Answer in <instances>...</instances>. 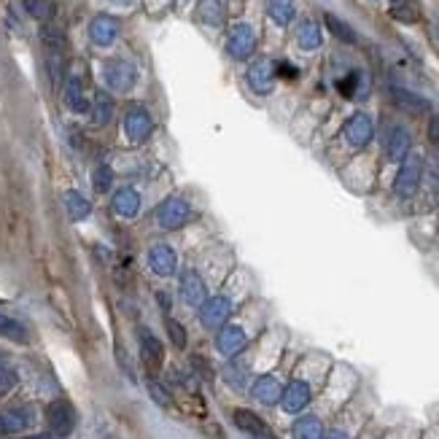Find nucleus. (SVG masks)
Masks as SVG:
<instances>
[{"label": "nucleus", "instance_id": "obj_36", "mask_svg": "<svg viewBox=\"0 0 439 439\" xmlns=\"http://www.w3.org/2000/svg\"><path fill=\"white\" fill-rule=\"evenodd\" d=\"M46 71H49L51 84L57 86L65 73V62H62V51H46Z\"/></svg>", "mask_w": 439, "mask_h": 439}, {"label": "nucleus", "instance_id": "obj_46", "mask_svg": "<svg viewBox=\"0 0 439 439\" xmlns=\"http://www.w3.org/2000/svg\"><path fill=\"white\" fill-rule=\"evenodd\" d=\"M251 439H278V437L267 428V431H262V434H257V437H251Z\"/></svg>", "mask_w": 439, "mask_h": 439}, {"label": "nucleus", "instance_id": "obj_43", "mask_svg": "<svg viewBox=\"0 0 439 439\" xmlns=\"http://www.w3.org/2000/svg\"><path fill=\"white\" fill-rule=\"evenodd\" d=\"M278 73H281L283 78H289V81H291V78H296V68H291L289 62H281V65H275V76Z\"/></svg>", "mask_w": 439, "mask_h": 439}, {"label": "nucleus", "instance_id": "obj_34", "mask_svg": "<svg viewBox=\"0 0 439 439\" xmlns=\"http://www.w3.org/2000/svg\"><path fill=\"white\" fill-rule=\"evenodd\" d=\"M41 41H43L46 51H65V36H62L60 27L46 25L41 30Z\"/></svg>", "mask_w": 439, "mask_h": 439}, {"label": "nucleus", "instance_id": "obj_24", "mask_svg": "<svg viewBox=\"0 0 439 439\" xmlns=\"http://www.w3.org/2000/svg\"><path fill=\"white\" fill-rule=\"evenodd\" d=\"M234 426L240 428V431H245V434H251V437L267 431V423L257 413H251V410H234Z\"/></svg>", "mask_w": 439, "mask_h": 439}, {"label": "nucleus", "instance_id": "obj_4", "mask_svg": "<svg viewBox=\"0 0 439 439\" xmlns=\"http://www.w3.org/2000/svg\"><path fill=\"white\" fill-rule=\"evenodd\" d=\"M103 78L113 92H130L138 81V71L133 62L127 60H108L103 65Z\"/></svg>", "mask_w": 439, "mask_h": 439}, {"label": "nucleus", "instance_id": "obj_33", "mask_svg": "<svg viewBox=\"0 0 439 439\" xmlns=\"http://www.w3.org/2000/svg\"><path fill=\"white\" fill-rule=\"evenodd\" d=\"M364 89H366V78L361 71H353L345 81H340V92L345 98H361Z\"/></svg>", "mask_w": 439, "mask_h": 439}, {"label": "nucleus", "instance_id": "obj_15", "mask_svg": "<svg viewBox=\"0 0 439 439\" xmlns=\"http://www.w3.org/2000/svg\"><path fill=\"white\" fill-rule=\"evenodd\" d=\"M391 100L396 103V108H402L404 113H410V116H423V113L431 110V103H428L426 98L415 95L410 89H399V86L391 89Z\"/></svg>", "mask_w": 439, "mask_h": 439}, {"label": "nucleus", "instance_id": "obj_31", "mask_svg": "<svg viewBox=\"0 0 439 439\" xmlns=\"http://www.w3.org/2000/svg\"><path fill=\"white\" fill-rule=\"evenodd\" d=\"M324 19H326V27L331 30V36L340 38L342 43H356V41H358V38H356L353 27L348 25V22H342L340 16H334V14H326Z\"/></svg>", "mask_w": 439, "mask_h": 439}, {"label": "nucleus", "instance_id": "obj_40", "mask_svg": "<svg viewBox=\"0 0 439 439\" xmlns=\"http://www.w3.org/2000/svg\"><path fill=\"white\" fill-rule=\"evenodd\" d=\"M224 375H227V383H232L234 388H243V369L237 364H227V369H224Z\"/></svg>", "mask_w": 439, "mask_h": 439}, {"label": "nucleus", "instance_id": "obj_20", "mask_svg": "<svg viewBox=\"0 0 439 439\" xmlns=\"http://www.w3.org/2000/svg\"><path fill=\"white\" fill-rule=\"evenodd\" d=\"M65 105L73 110V113H89V108H92V103L86 98L84 84H81L78 76H71L68 84H65Z\"/></svg>", "mask_w": 439, "mask_h": 439}, {"label": "nucleus", "instance_id": "obj_19", "mask_svg": "<svg viewBox=\"0 0 439 439\" xmlns=\"http://www.w3.org/2000/svg\"><path fill=\"white\" fill-rule=\"evenodd\" d=\"M251 393H254V399L262 404H278L283 396V386L278 378H272V375H262V378L254 383Z\"/></svg>", "mask_w": 439, "mask_h": 439}, {"label": "nucleus", "instance_id": "obj_44", "mask_svg": "<svg viewBox=\"0 0 439 439\" xmlns=\"http://www.w3.org/2000/svg\"><path fill=\"white\" fill-rule=\"evenodd\" d=\"M157 302H159V307H162L165 313H170V294H167V291H157Z\"/></svg>", "mask_w": 439, "mask_h": 439}, {"label": "nucleus", "instance_id": "obj_16", "mask_svg": "<svg viewBox=\"0 0 439 439\" xmlns=\"http://www.w3.org/2000/svg\"><path fill=\"white\" fill-rule=\"evenodd\" d=\"M245 345H248V337H245V331L240 326H221L219 337H216V348H219V353L224 356H237L243 351Z\"/></svg>", "mask_w": 439, "mask_h": 439}, {"label": "nucleus", "instance_id": "obj_30", "mask_svg": "<svg viewBox=\"0 0 439 439\" xmlns=\"http://www.w3.org/2000/svg\"><path fill=\"white\" fill-rule=\"evenodd\" d=\"M22 6H25V11L38 19V22H49L51 16L57 14V6H54V0H22Z\"/></svg>", "mask_w": 439, "mask_h": 439}, {"label": "nucleus", "instance_id": "obj_28", "mask_svg": "<svg viewBox=\"0 0 439 439\" xmlns=\"http://www.w3.org/2000/svg\"><path fill=\"white\" fill-rule=\"evenodd\" d=\"M391 16L396 22H404V25H413L420 19V6L415 0H399V3H391Z\"/></svg>", "mask_w": 439, "mask_h": 439}, {"label": "nucleus", "instance_id": "obj_3", "mask_svg": "<svg viewBox=\"0 0 439 439\" xmlns=\"http://www.w3.org/2000/svg\"><path fill=\"white\" fill-rule=\"evenodd\" d=\"M36 423V407L30 404H16L0 413V437H14L22 434Z\"/></svg>", "mask_w": 439, "mask_h": 439}, {"label": "nucleus", "instance_id": "obj_6", "mask_svg": "<svg viewBox=\"0 0 439 439\" xmlns=\"http://www.w3.org/2000/svg\"><path fill=\"white\" fill-rule=\"evenodd\" d=\"M257 49V33L248 22H240L229 30V38H227V51L232 60H248Z\"/></svg>", "mask_w": 439, "mask_h": 439}, {"label": "nucleus", "instance_id": "obj_10", "mask_svg": "<svg viewBox=\"0 0 439 439\" xmlns=\"http://www.w3.org/2000/svg\"><path fill=\"white\" fill-rule=\"evenodd\" d=\"M375 135V124L366 113H353L345 124V140L353 148H364Z\"/></svg>", "mask_w": 439, "mask_h": 439}, {"label": "nucleus", "instance_id": "obj_25", "mask_svg": "<svg viewBox=\"0 0 439 439\" xmlns=\"http://www.w3.org/2000/svg\"><path fill=\"white\" fill-rule=\"evenodd\" d=\"M296 43L305 51H316L321 46V27L313 22V19H305L299 30H296Z\"/></svg>", "mask_w": 439, "mask_h": 439}, {"label": "nucleus", "instance_id": "obj_14", "mask_svg": "<svg viewBox=\"0 0 439 439\" xmlns=\"http://www.w3.org/2000/svg\"><path fill=\"white\" fill-rule=\"evenodd\" d=\"M181 299L192 307H202L207 299V286L205 281L197 275L195 269H186L181 275Z\"/></svg>", "mask_w": 439, "mask_h": 439}, {"label": "nucleus", "instance_id": "obj_9", "mask_svg": "<svg viewBox=\"0 0 439 439\" xmlns=\"http://www.w3.org/2000/svg\"><path fill=\"white\" fill-rule=\"evenodd\" d=\"M148 267L154 269V275L159 278H170L178 269V259H175V251H172L167 243H154L151 251H148Z\"/></svg>", "mask_w": 439, "mask_h": 439}, {"label": "nucleus", "instance_id": "obj_48", "mask_svg": "<svg viewBox=\"0 0 439 439\" xmlns=\"http://www.w3.org/2000/svg\"><path fill=\"white\" fill-rule=\"evenodd\" d=\"M113 3H127V0H113Z\"/></svg>", "mask_w": 439, "mask_h": 439}, {"label": "nucleus", "instance_id": "obj_23", "mask_svg": "<svg viewBox=\"0 0 439 439\" xmlns=\"http://www.w3.org/2000/svg\"><path fill=\"white\" fill-rule=\"evenodd\" d=\"M65 210H68L71 221H84L92 213V205H89V200L84 195L71 189V192H65Z\"/></svg>", "mask_w": 439, "mask_h": 439}, {"label": "nucleus", "instance_id": "obj_37", "mask_svg": "<svg viewBox=\"0 0 439 439\" xmlns=\"http://www.w3.org/2000/svg\"><path fill=\"white\" fill-rule=\"evenodd\" d=\"M165 326H167V337H170V342L178 348V351H183L186 348V342H189V334H186V326H181L175 318H167L165 321Z\"/></svg>", "mask_w": 439, "mask_h": 439}, {"label": "nucleus", "instance_id": "obj_5", "mask_svg": "<svg viewBox=\"0 0 439 439\" xmlns=\"http://www.w3.org/2000/svg\"><path fill=\"white\" fill-rule=\"evenodd\" d=\"M192 219V207L181 197H170L157 207V224L162 229H181Z\"/></svg>", "mask_w": 439, "mask_h": 439}, {"label": "nucleus", "instance_id": "obj_7", "mask_svg": "<svg viewBox=\"0 0 439 439\" xmlns=\"http://www.w3.org/2000/svg\"><path fill=\"white\" fill-rule=\"evenodd\" d=\"M245 78H248V86L257 95H269L275 89V62L269 60V57H259L257 62H251Z\"/></svg>", "mask_w": 439, "mask_h": 439}, {"label": "nucleus", "instance_id": "obj_38", "mask_svg": "<svg viewBox=\"0 0 439 439\" xmlns=\"http://www.w3.org/2000/svg\"><path fill=\"white\" fill-rule=\"evenodd\" d=\"M16 386H19V375H16V369H11V366H0V399L9 396Z\"/></svg>", "mask_w": 439, "mask_h": 439}, {"label": "nucleus", "instance_id": "obj_41", "mask_svg": "<svg viewBox=\"0 0 439 439\" xmlns=\"http://www.w3.org/2000/svg\"><path fill=\"white\" fill-rule=\"evenodd\" d=\"M192 364H195V369L200 372V378L210 380V364H205V358H202V356H195V358H192Z\"/></svg>", "mask_w": 439, "mask_h": 439}, {"label": "nucleus", "instance_id": "obj_26", "mask_svg": "<svg viewBox=\"0 0 439 439\" xmlns=\"http://www.w3.org/2000/svg\"><path fill=\"white\" fill-rule=\"evenodd\" d=\"M89 113H92V122L98 124V127L108 124L110 116H113V100H110V95L98 92L95 100H92V108H89Z\"/></svg>", "mask_w": 439, "mask_h": 439}, {"label": "nucleus", "instance_id": "obj_22", "mask_svg": "<svg viewBox=\"0 0 439 439\" xmlns=\"http://www.w3.org/2000/svg\"><path fill=\"white\" fill-rule=\"evenodd\" d=\"M0 337L9 342H16V345H27L30 342V329H27L19 318L0 313Z\"/></svg>", "mask_w": 439, "mask_h": 439}, {"label": "nucleus", "instance_id": "obj_13", "mask_svg": "<svg viewBox=\"0 0 439 439\" xmlns=\"http://www.w3.org/2000/svg\"><path fill=\"white\" fill-rule=\"evenodd\" d=\"M281 404L289 415L302 413L307 404H310V386H307L305 380H291V383L283 388Z\"/></svg>", "mask_w": 439, "mask_h": 439}, {"label": "nucleus", "instance_id": "obj_2", "mask_svg": "<svg viewBox=\"0 0 439 439\" xmlns=\"http://www.w3.org/2000/svg\"><path fill=\"white\" fill-rule=\"evenodd\" d=\"M423 178V157L420 154H407L402 159V167L396 172V181H393V192L399 197H413L420 186Z\"/></svg>", "mask_w": 439, "mask_h": 439}, {"label": "nucleus", "instance_id": "obj_45", "mask_svg": "<svg viewBox=\"0 0 439 439\" xmlns=\"http://www.w3.org/2000/svg\"><path fill=\"white\" fill-rule=\"evenodd\" d=\"M321 439H351V437H348L345 431H340V428H331V431H324Z\"/></svg>", "mask_w": 439, "mask_h": 439}, {"label": "nucleus", "instance_id": "obj_21", "mask_svg": "<svg viewBox=\"0 0 439 439\" xmlns=\"http://www.w3.org/2000/svg\"><path fill=\"white\" fill-rule=\"evenodd\" d=\"M113 210H116V216H122V219H135L138 216V210H140V195L130 189V186H122L116 195H113Z\"/></svg>", "mask_w": 439, "mask_h": 439}, {"label": "nucleus", "instance_id": "obj_49", "mask_svg": "<svg viewBox=\"0 0 439 439\" xmlns=\"http://www.w3.org/2000/svg\"><path fill=\"white\" fill-rule=\"evenodd\" d=\"M391 3H399V0H391Z\"/></svg>", "mask_w": 439, "mask_h": 439}, {"label": "nucleus", "instance_id": "obj_1", "mask_svg": "<svg viewBox=\"0 0 439 439\" xmlns=\"http://www.w3.org/2000/svg\"><path fill=\"white\" fill-rule=\"evenodd\" d=\"M46 423H49V431L54 437H71L76 423H78V415H76L73 404L68 402V399H54L46 407Z\"/></svg>", "mask_w": 439, "mask_h": 439}, {"label": "nucleus", "instance_id": "obj_29", "mask_svg": "<svg viewBox=\"0 0 439 439\" xmlns=\"http://www.w3.org/2000/svg\"><path fill=\"white\" fill-rule=\"evenodd\" d=\"M267 14L275 25L286 27L294 19V0H267Z\"/></svg>", "mask_w": 439, "mask_h": 439}, {"label": "nucleus", "instance_id": "obj_27", "mask_svg": "<svg viewBox=\"0 0 439 439\" xmlns=\"http://www.w3.org/2000/svg\"><path fill=\"white\" fill-rule=\"evenodd\" d=\"M294 439H321L324 434V426H321V420H318L316 415H305V418H299L291 428Z\"/></svg>", "mask_w": 439, "mask_h": 439}, {"label": "nucleus", "instance_id": "obj_35", "mask_svg": "<svg viewBox=\"0 0 439 439\" xmlns=\"http://www.w3.org/2000/svg\"><path fill=\"white\" fill-rule=\"evenodd\" d=\"M92 186H95V192H100V195H105L110 186H113V170H110L108 165H98L92 170Z\"/></svg>", "mask_w": 439, "mask_h": 439}, {"label": "nucleus", "instance_id": "obj_47", "mask_svg": "<svg viewBox=\"0 0 439 439\" xmlns=\"http://www.w3.org/2000/svg\"><path fill=\"white\" fill-rule=\"evenodd\" d=\"M22 439H51L49 434H33V437H22Z\"/></svg>", "mask_w": 439, "mask_h": 439}, {"label": "nucleus", "instance_id": "obj_11", "mask_svg": "<svg viewBox=\"0 0 439 439\" xmlns=\"http://www.w3.org/2000/svg\"><path fill=\"white\" fill-rule=\"evenodd\" d=\"M89 38L95 46H110L116 38H119V19H113L108 14H100L89 22Z\"/></svg>", "mask_w": 439, "mask_h": 439}, {"label": "nucleus", "instance_id": "obj_18", "mask_svg": "<svg viewBox=\"0 0 439 439\" xmlns=\"http://www.w3.org/2000/svg\"><path fill=\"white\" fill-rule=\"evenodd\" d=\"M140 356L148 369H159L165 361V345L159 342V337H154L151 329H140Z\"/></svg>", "mask_w": 439, "mask_h": 439}, {"label": "nucleus", "instance_id": "obj_12", "mask_svg": "<svg viewBox=\"0 0 439 439\" xmlns=\"http://www.w3.org/2000/svg\"><path fill=\"white\" fill-rule=\"evenodd\" d=\"M151 130H154V124H151V116H148L146 108L127 110V116H124V133H127V138L133 143H143L148 135H151Z\"/></svg>", "mask_w": 439, "mask_h": 439}, {"label": "nucleus", "instance_id": "obj_39", "mask_svg": "<svg viewBox=\"0 0 439 439\" xmlns=\"http://www.w3.org/2000/svg\"><path fill=\"white\" fill-rule=\"evenodd\" d=\"M148 393H151V399L159 404V407H170L172 399H170V393H167V388L159 383V380H148Z\"/></svg>", "mask_w": 439, "mask_h": 439}, {"label": "nucleus", "instance_id": "obj_8", "mask_svg": "<svg viewBox=\"0 0 439 439\" xmlns=\"http://www.w3.org/2000/svg\"><path fill=\"white\" fill-rule=\"evenodd\" d=\"M229 313H232V302L227 296H210V299H205V305L200 307V321L205 329H221Z\"/></svg>", "mask_w": 439, "mask_h": 439}, {"label": "nucleus", "instance_id": "obj_17", "mask_svg": "<svg viewBox=\"0 0 439 439\" xmlns=\"http://www.w3.org/2000/svg\"><path fill=\"white\" fill-rule=\"evenodd\" d=\"M410 143H413V138H410V133L404 130L402 124L391 127L388 133H386V154H388V159L402 162L410 154Z\"/></svg>", "mask_w": 439, "mask_h": 439}, {"label": "nucleus", "instance_id": "obj_42", "mask_svg": "<svg viewBox=\"0 0 439 439\" xmlns=\"http://www.w3.org/2000/svg\"><path fill=\"white\" fill-rule=\"evenodd\" d=\"M428 140L439 146V116H431V122H428Z\"/></svg>", "mask_w": 439, "mask_h": 439}, {"label": "nucleus", "instance_id": "obj_32", "mask_svg": "<svg viewBox=\"0 0 439 439\" xmlns=\"http://www.w3.org/2000/svg\"><path fill=\"white\" fill-rule=\"evenodd\" d=\"M200 19L213 27L221 25V19H224V6H221V0H202V3H200Z\"/></svg>", "mask_w": 439, "mask_h": 439}]
</instances>
